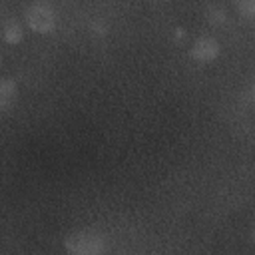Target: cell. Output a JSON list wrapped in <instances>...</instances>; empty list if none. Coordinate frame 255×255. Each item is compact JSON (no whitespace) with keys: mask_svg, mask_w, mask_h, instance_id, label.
<instances>
[{"mask_svg":"<svg viewBox=\"0 0 255 255\" xmlns=\"http://www.w3.org/2000/svg\"><path fill=\"white\" fill-rule=\"evenodd\" d=\"M66 255H104L106 239L96 229H76L64 241Z\"/></svg>","mask_w":255,"mask_h":255,"instance_id":"6da1fadb","label":"cell"},{"mask_svg":"<svg viewBox=\"0 0 255 255\" xmlns=\"http://www.w3.org/2000/svg\"><path fill=\"white\" fill-rule=\"evenodd\" d=\"M24 16H26L28 26L40 34L52 32L56 26V12L50 4H44V2H36L32 6H28Z\"/></svg>","mask_w":255,"mask_h":255,"instance_id":"7a4b0ae2","label":"cell"},{"mask_svg":"<svg viewBox=\"0 0 255 255\" xmlns=\"http://www.w3.org/2000/svg\"><path fill=\"white\" fill-rule=\"evenodd\" d=\"M191 56L197 62H213L219 56V42L211 36H201L191 46Z\"/></svg>","mask_w":255,"mask_h":255,"instance_id":"3957f363","label":"cell"},{"mask_svg":"<svg viewBox=\"0 0 255 255\" xmlns=\"http://www.w3.org/2000/svg\"><path fill=\"white\" fill-rule=\"evenodd\" d=\"M16 102V82L12 78H0V124Z\"/></svg>","mask_w":255,"mask_h":255,"instance_id":"277c9868","label":"cell"},{"mask_svg":"<svg viewBox=\"0 0 255 255\" xmlns=\"http://www.w3.org/2000/svg\"><path fill=\"white\" fill-rule=\"evenodd\" d=\"M2 36H4V40H6L8 44H18V42L24 38V28H22V24H20L18 20L10 18V20H6L4 26H2Z\"/></svg>","mask_w":255,"mask_h":255,"instance_id":"5b68a950","label":"cell"},{"mask_svg":"<svg viewBox=\"0 0 255 255\" xmlns=\"http://www.w3.org/2000/svg\"><path fill=\"white\" fill-rule=\"evenodd\" d=\"M207 20L213 22V24L225 22V10L219 8V6H209V8H207Z\"/></svg>","mask_w":255,"mask_h":255,"instance_id":"8992f818","label":"cell"},{"mask_svg":"<svg viewBox=\"0 0 255 255\" xmlns=\"http://www.w3.org/2000/svg\"><path fill=\"white\" fill-rule=\"evenodd\" d=\"M237 8L243 12V16H245V18H253V14H255V2H253V0L239 2V6H237Z\"/></svg>","mask_w":255,"mask_h":255,"instance_id":"52a82bcc","label":"cell"}]
</instances>
